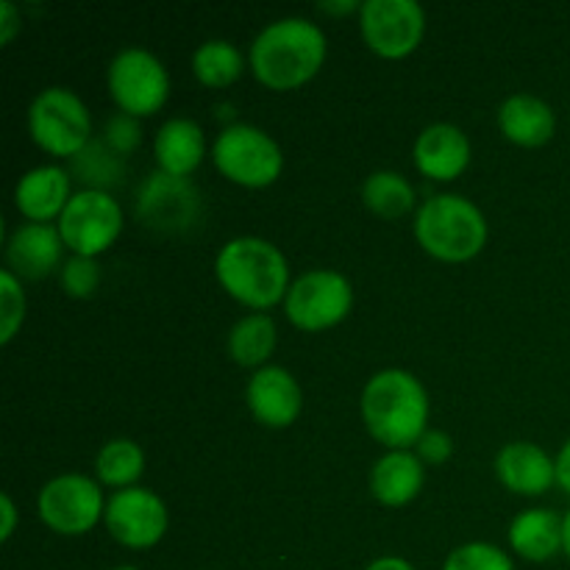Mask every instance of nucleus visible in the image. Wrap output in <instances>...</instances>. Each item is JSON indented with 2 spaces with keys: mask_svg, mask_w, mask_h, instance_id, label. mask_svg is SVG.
<instances>
[{
  "mask_svg": "<svg viewBox=\"0 0 570 570\" xmlns=\"http://www.w3.org/2000/svg\"><path fill=\"white\" fill-rule=\"evenodd\" d=\"M495 476L510 493L534 499V495L549 493L557 484V460H551L540 445L518 440L499 451Z\"/></svg>",
  "mask_w": 570,
  "mask_h": 570,
  "instance_id": "18",
  "label": "nucleus"
},
{
  "mask_svg": "<svg viewBox=\"0 0 570 570\" xmlns=\"http://www.w3.org/2000/svg\"><path fill=\"white\" fill-rule=\"evenodd\" d=\"M499 128L507 142L518 148H543L557 131V115L543 98L534 95H510L499 106Z\"/></svg>",
  "mask_w": 570,
  "mask_h": 570,
  "instance_id": "20",
  "label": "nucleus"
},
{
  "mask_svg": "<svg viewBox=\"0 0 570 570\" xmlns=\"http://www.w3.org/2000/svg\"><path fill=\"white\" fill-rule=\"evenodd\" d=\"M95 473L104 488L128 490L137 488V482L145 473V454L134 440L117 438L109 440L95 456Z\"/></svg>",
  "mask_w": 570,
  "mask_h": 570,
  "instance_id": "26",
  "label": "nucleus"
},
{
  "mask_svg": "<svg viewBox=\"0 0 570 570\" xmlns=\"http://www.w3.org/2000/svg\"><path fill=\"white\" fill-rule=\"evenodd\" d=\"M362 3H356V0H345V3H321V11H326V14L332 17H345L351 14V11H356L360 14Z\"/></svg>",
  "mask_w": 570,
  "mask_h": 570,
  "instance_id": "37",
  "label": "nucleus"
},
{
  "mask_svg": "<svg viewBox=\"0 0 570 570\" xmlns=\"http://www.w3.org/2000/svg\"><path fill=\"white\" fill-rule=\"evenodd\" d=\"M154 156L159 173L176 178H189L206 156V137L200 122L189 117H173L156 131Z\"/></svg>",
  "mask_w": 570,
  "mask_h": 570,
  "instance_id": "21",
  "label": "nucleus"
},
{
  "mask_svg": "<svg viewBox=\"0 0 570 570\" xmlns=\"http://www.w3.org/2000/svg\"><path fill=\"white\" fill-rule=\"evenodd\" d=\"M415 454L421 456L423 465H443V462H449L451 454H454V440L445 432H440V429H429V432L417 440Z\"/></svg>",
  "mask_w": 570,
  "mask_h": 570,
  "instance_id": "32",
  "label": "nucleus"
},
{
  "mask_svg": "<svg viewBox=\"0 0 570 570\" xmlns=\"http://www.w3.org/2000/svg\"><path fill=\"white\" fill-rule=\"evenodd\" d=\"M326 33L306 17H282L262 28L248 53V67L262 87L293 92L326 65Z\"/></svg>",
  "mask_w": 570,
  "mask_h": 570,
  "instance_id": "1",
  "label": "nucleus"
},
{
  "mask_svg": "<svg viewBox=\"0 0 570 570\" xmlns=\"http://www.w3.org/2000/svg\"><path fill=\"white\" fill-rule=\"evenodd\" d=\"M557 484L570 495V440L557 454Z\"/></svg>",
  "mask_w": 570,
  "mask_h": 570,
  "instance_id": "35",
  "label": "nucleus"
},
{
  "mask_svg": "<svg viewBox=\"0 0 570 570\" xmlns=\"http://www.w3.org/2000/svg\"><path fill=\"white\" fill-rule=\"evenodd\" d=\"M104 142L109 145V148H115L120 156H126L142 142V128H139V122L134 120V117L115 115L111 120H106Z\"/></svg>",
  "mask_w": 570,
  "mask_h": 570,
  "instance_id": "31",
  "label": "nucleus"
},
{
  "mask_svg": "<svg viewBox=\"0 0 570 570\" xmlns=\"http://www.w3.org/2000/svg\"><path fill=\"white\" fill-rule=\"evenodd\" d=\"M362 421L387 451H412L429 432V393L417 376L387 367L371 376L362 390Z\"/></svg>",
  "mask_w": 570,
  "mask_h": 570,
  "instance_id": "2",
  "label": "nucleus"
},
{
  "mask_svg": "<svg viewBox=\"0 0 570 570\" xmlns=\"http://www.w3.org/2000/svg\"><path fill=\"white\" fill-rule=\"evenodd\" d=\"M245 404L265 429H289L304 410V393L287 367L267 365L248 379Z\"/></svg>",
  "mask_w": 570,
  "mask_h": 570,
  "instance_id": "14",
  "label": "nucleus"
},
{
  "mask_svg": "<svg viewBox=\"0 0 570 570\" xmlns=\"http://www.w3.org/2000/svg\"><path fill=\"white\" fill-rule=\"evenodd\" d=\"M20 31H22L20 11H17V6L6 3L3 0V3H0V42L9 45Z\"/></svg>",
  "mask_w": 570,
  "mask_h": 570,
  "instance_id": "33",
  "label": "nucleus"
},
{
  "mask_svg": "<svg viewBox=\"0 0 570 570\" xmlns=\"http://www.w3.org/2000/svg\"><path fill=\"white\" fill-rule=\"evenodd\" d=\"M104 523L117 543L131 551H145L161 543L170 518H167L165 501L154 490L137 484V488L111 493V499L106 501Z\"/></svg>",
  "mask_w": 570,
  "mask_h": 570,
  "instance_id": "12",
  "label": "nucleus"
},
{
  "mask_svg": "<svg viewBox=\"0 0 570 570\" xmlns=\"http://www.w3.org/2000/svg\"><path fill=\"white\" fill-rule=\"evenodd\" d=\"M245 72V56L228 39H209L193 53V76L206 89H226Z\"/></svg>",
  "mask_w": 570,
  "mask_h": 570,
  "instance_id": "25",
  "label": "nucleus"
},
{
  "mask_svg": "<svg viewBox=\"0 0 570 570\" xmlns=\"http://www.w3.org/2000/svg\"><path fill=\"white\" fill-rule=\"evenodd\" d=\"M26 321V293L22 282L6 267L0 273V345H9Z\"/></svg>",
  "mask_w": 570,
  "mask_h": 570,
  "instance_id": "29",
  "label": "nucleus"
},
{
  "mask_svg": "<svg viewBox=\"0 0 570 570\" xmlns=\"http://www.w3.org/2000/svg\"><path fill=\"white\" fill-rule=\"evenodd\" d=\"M61 289L70 298H92L100 287V265L98 259H87V256H70L59 271Z\"/></svg>",
  "mask_w": 570,
  "mask_h": 570,
  "instance_id": "30",
  "label": "nucleus"
},
{
  "mask_svg": "<svg viewBox=\"0 0 570 570\" xmlns=\"http://www.w3.org/2000/svg\"><path fill=\"white\" fill-rule=\"evenodd\" d=\"M111 570H139V568H134V566H120V568H111Z\"/></svg>",
  "mask_w": 570,
  "mask_h": 570,
  "instance_id": "39",
  "label": "nucleus"
},
{
  "mask_svg": "<svg viewBox=\"0 0 570 570\" xmlns=\"http://www.w3.org/2000/svg\"><path fill=\"white\" fill-rule=\"evenodd\" d=\"M365 570H415V568H412L406 560H401V557H379V560H373Z\"/></svg>",
  "mask_w": 570,
  "mask_h": 570,
  "instance_id": "36",
  "label": "nucleus"
},
{
  "mask_svg": "<svg viewBox=\"0 0 570 570\" xmlns=\"http://www.w3.org/2000/svg\"><path fill=\"white\" fill-rule=\"evenodd\" d=\"M562 551H566V557L570 560V510L562 518Z\"/></svg>",
  "mask_w": 570,
  "mask_h": 570,
  "instance_id": "38",
  "label": "nucleus"
},
{
  "mask_svg": "<svg viewBox=\"0 0 570 570\" xmlns=\"http://www.w3.org/2000/svg\"><path fill=\"white\" fill-rule=\"evenodd\" d=\"M362 200L382 220H401L417 204L415 187L395 170H376L362 184Z\"/></svg>",
  "mask_w": 570,
  "mask_h": 570,
  "instance_id": "24",
  "label": "nucleus"
},
{
  "mask_svg": "<svg viewBox=\"0 0 570 570\" xmlns=\"http://www.w3.org/2000/svg\"><path fill=\"white\" fill-rule=\"evenodd\" d=\"M273 351H276V323L265 312L239 317L228 332V356L234 360V365L256 373L267 367Z\"/></svg>",
  "mask_w": 570,
  "mask_h": 570,
  "instance_id": "23",
  "label": "nucleus"
},
{
  "mask_svg": "<svg viewBox=\"0 0 570 570\" xmlns=\"http://www.w3.org/2000/svg\"><path fill=\"white\" fill-rule=\"evenodd\" d=\"M417 245L432 259L445 265H462L476 259L488 245V220L473 200L462 195L443 193L432 195L417 206L415 223H412Z\"/></svg>",
  "mask_w": 570,
  "mask_h": 570,
  "instance_id": "4",
  "label": "nucleus"
},
{
  "mask_svg": "<svg viewBox=\"0 0 570 570\" xmlns=\"http://www.w3.org/2000/svg\"><path fill=\"white\" fill-rule=\"evenodd\" d=\"M354 309V287L337 271H309L298 276L284 298V315L298 332L317 334L340 326Z\"/></svg>",
  "mask_w": 570,
  "mask_h": 570,
  "instance_id": "8",
  "label": "nucleus"
},
{
  "mask_svg": "<svg viewBox=\"0 0 570 570\" xmlns=\"http://www.w3.org/2000/svg\"><path fill=\"white\" fill-rule=\"evenodd\" d=\"M106 499L100 482L83 473L56 476L39 490L37 515L45 527L61 538H81L104 521Z\"/></svg>",
  "mask_w": 570,
  "mask_h": 570,
  "instance_id": "9",
  "label": "nucleus"
},
{
  "mask_svg": "<svg viewBox=\"0 0 570 570\" xmlns=\"http://www.w3.org/2000/svg\"><path fill=\"white\" fill-rule=\"evenodd\" d=\"M212 161L226 181L245 189H265L284 173V154L276 139L248 122H234L217 134Z\"/></svg>",
  "mask_w": 570,
  "mask_h": 570,
  "instance_id": "6",
  "label": "nucleus"
},
{
  "mask_svg": "<svg viewBox=\"0 0 570 570\" xmlns=\"http://www.w3.org/2000/svg\"><path fill=\"white\" fill-rule=\"evenodd\" d=\"M443 570H515V562L504 549L493 543H465L445 557Z\"/></svg>",
  "mask_w": 570,
  "mask_h": 570,
  "instance_id": "28",
  "label": "nucleus"
},
{
  "mask_svg": "<svg viewBox=\"0 0 570 570\" xmlns=\"http://www.w3.org/2000/svg\"><path fill=\"white\" fill-rule=\"evenodd\" d=\"M360 31L379 59H406L426 37V11L415 0H365L360 9Z\"/></svg>",
  "mask_w": 570,
  "mask_h": 570,
  "instance_id": "11",
  "label": "nucleus"
},
{
  "mask_svg": "<svg viewBox=\"0 0 570 570\" xmlns=\"http://www.w3.org/2000/svg\"><path fill=\"white\" fill-rule=\"evenodd\" d=\"M72 173L81 178L83 189H100L109 193V187L122 181L126 176V161L115 148L104 142V139H92L81 154L72 159Z\"/></svg>",
  "mask_w": 570,
  "mask_h": 570,
  "instance_id": "27",
  "label": "nucleus"
},
{
  "mask_svg": "<svg viewBox=\"0 0 570 570\" xmlns=\"http://www.w3.org/2000/svg\"><path fill=\"white\" fill-rule=\"evenodd\" d=\"M70 200V173L59 165L33 167L14 187V206L28 223H48V226H56Z\"/></svg>",
  "mask_w": 570,
  "mask_h": 570,
  "instance_id": "17",
  "label": "nucleus"
},
{
  "mask_svg": "<svg viewBox=\"0 0 570 570\" xmlns=\"http://www.w3.org/2000/svg\"><path fill=\"white\" fill-rule=\"evenodd\" d=\"M0 515H3L0 540H3V543H9L11 534H14V527H17V507H14V501H11L9 493L0 495Z\"/></svg>",
  "mask_w": 570,
  "mask_h": 570,
  "instance_id": "34",
  "label": "nucleus"
},
{
  "mask_svg": "<svg viewBox=\"0 0 570 570\" xmlns=\"http://www.w3.org/2000/svg\"><path fill=\"white\" fill-rule=\"evenodd\" d=\"M217 284L237 304L254 312L284 304L289 287V262L278 245L262 237H234L217 250Z\"/></svg>",
  "mask_w": 570,
  "mask_h": 570,
  "instance_id": "3",
  "label": "nucleus"
},
{
  "mask_svg": "<svg viewBox=\"0 0 570 570\" xmlns=\"http://www.w3.org/2000/svg\"><path fill=\"white\" fill-rule=\"evenodd\" d=\"M122 223H126V217H122L120 204L111 198V193L81 189V193L72 195L56 228H59L65 248L72 256L98 259L117 243V237L122 234Z\"/></svg>",
  "mask_w": 570,
  "mask_h": 570,
  "instance_id": "10",
  "label": "nucleus"
},
{
  "mask_svg": "<svg viewBox=\"0 0 570 570\" xmlns=\"http://www.w3.org/2000/svg\"><path fill=\"white\" fill-rule=\"evenodd\" d=\"M426 484V465L415 451H387L371 468V495L382 507L412 504Z\"/></svg>",
  "mask_w": 570,
  "mask_h": 570,
  "instance_id": "19",
  "label": "nucleus"
},
{
  "mask_svg": "<svg viewBox=\"0 0 570 570\" xmlns=\"http://www.w3.org/2000/svg\"><path fill=\"white\" fill-rule=\"evenodd\" d=\"M507 538L521 560L549 562L562 551V518L551 510H523L510 523Z\"/></svg>",
  "mask_w": 570,
  "mask_h": 570,
  "instance_id": "22",
  "label": "nucleus"
},
{
  "mask_svg": "<svg viewBox=\"0 0 570 570\" xmlns=\"http://www.w3.org/2000/svg\"><path fill=\"white\" fill-rule=\"evenodd\" d=\"M137 217L150 232H189L200 217L198 189L189 178L150 173L137 189Z\"/></svg>",
  "mask_w": 570,
  "mask_h": 570,
  "instance_id": "13",
  "label": "nucleus"
},
{
  "mask_svg": "<svg viewBox=\"0 0 570 570\" xmlns=\"http://www.w3.org/2000/svg\"><path fill=\"white\" fill-rule=\"evenodd\" d=\"M109 98L120 115L142 120L165 109L170 98V76L156 53L145 48H122L106 70Z\"/></svg>",
  "mask_w": 570,
  "mask_h": 570,
  "instance_id": "7",
  "label": "nucleus"
},
{
  "mask_svg": "<svg viewBox=\"0 0 570 570\" xmlns=\"http://www.w3.org/2000/svg\"><path fill=\"white\" fill-rule=\"evenodd\" d=\"M65 239L48 223H20L6 239V262L17 278L39 282L65 265Z\"/></svg>",
  "mask_w": 570,
  "mask_h": 570,
  "instance_id": "15",
  "label": "nucleus"
},
{
  "mask_svg": "<svg viewBox=\"0 0 570 570\" xmlns=\"http://www.w3.org/2000/svg\"><path fill=\"white\" fill-rule=\"evenodd\" d=\"M412 161L423 178H432L438 184L456 181L471 165V139L460 126L434 122L417 134Z\"/></svg>",
  "mask_w": 570,
  "mask_h": 570,
  "instance_id": "16",
  "label": "nucleus"
},
{
  "mask_svg": "<svg viewBox=\"0 0 570 570\" xmlns=\"http://www.w3.org/2000/svg\"><path fill=\"white\" fill-rule=\"evenodd\" d=\"M28 134L45 154L76 159L92 142V117L72 89L48 87L28 106Z\"/></svg>",
  "mask_w": 570,
  "mask_h": 570,
  "instance_id": "5",
  "label": "nucleus"
}]
</instances>
